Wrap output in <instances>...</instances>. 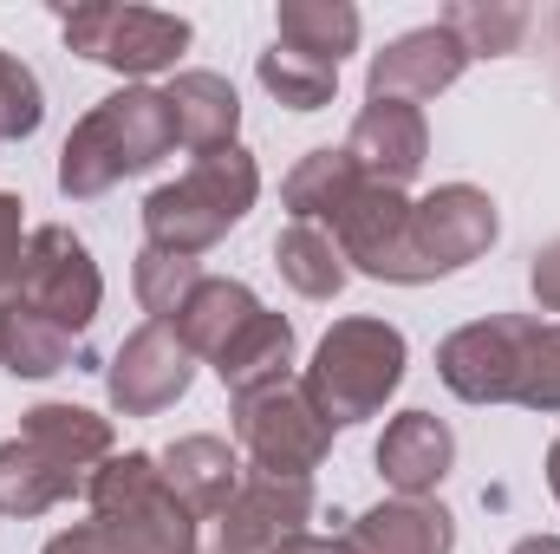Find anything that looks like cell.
Here are the masks:
<instances>
[{
	"instance_id": "6da1fadb",
	"label": "cell",
	"mask_w": 560,
	"mask_h": 554,
	"mask_svg": "<svg viewBox=\"0 0 560 554\" xmlns=\"http://www.w3.org/2000/svg\"><path fill=\"white\" fill-rule=\"evenodd\" d=\"M436 372L469 405L560 412V320L495 313L436 346Z\"/></svg>"
},
{
	"instance_id": "7a4b0ae2",
	"label": "cell",
	"mask_w": 560,
	"mask_h": 554,
	"mask_svg": "<svg viewBox=\"0 0 560 554\" xmlns=\"http://www.w3.org/2000/svg\"><path fill=\"white\" fill-rule=\"evenodd\" d=\"M112 457V424L79 405L26 412L20 437L0 443V516H39L92 483V463Z\"/></svg>"
},
{
	"instance_id": "3957f363",
	"label": "cell",
	"mask_w": 560,
	"mask_h": 554,
	"mask_svg": "<svg viewBox=\"0 0 560 554\" xmlns=\"http://www.w3.org/2000/svg\"><path fill=\"white\" fill-rule=\"evenodd\" d=\"M170 150H176V125H170L163 92L125 85L72 125V138L59 150V189L66 196H105L112 183L163 163Z\"/></svg>"
},
{
	"instance_id": "277c9868",
	"label": "cell",
	"mask_w": 560,
	"mask_h": 554,
	"mask_svg": "<svg viewBox=\"0 0 560 554\" xmlns=\"http://www.w3.org/2000/svg\"><path fill=\"white\" fill-rule=\"evenodd\" d=\"M261 196V170L242 143L229 150H209L196 157L176 183H163L150 203H143V249H163V255H183L196 262L202 249H215Z\"/></svg>"
},
{
	"instance_id": "5b68a950",
	"label": "cell",
	"mask_w": 560,
	"mask_h": 554,
	"mask_svg": "<svg viewBox=\"0 0 560 554\" xmlns=\"http://www.w3.org/2000/svg\"><path fill=\"white\" fill-rule=\"evenodd\" d=\"M398 379H405V333L385 320H339L319 339L300 392L339 430V424H359V417L378 412L398 392Z\"/></svg>"
},
{
	"instance_id": "8992f818",
	"label": "cell",
	"mask_w": 560,
	"mask_h": 554,
	"mask_svg": "<svg viewBox=\"0 0 560 554\" xmlns=\"http://www.w3.org/2000/svg\"><path fill=\"white\" fill-rule=\"evenodd\" d=\"M92 496V522L125 542L131 554H196V516L183 509V496L163 483L156 457H105L85 483Z\"/></svg>"
},
{
	"instance_id": "52a82bcc",
	"label": "cell",
	"mask_w": 560,
	"mask_h": 554,
	"mask_svg": "<svg viewBox=\"0 0 560 554\" xmlns=\"http://www.w3.org/2000/svg\"><path fill=\"white\" fill-rule=\"evenodd\" d=\"M489 242H495V203H489L476 183H443V189H430L423 203H411L392 280L418 287V280L456 275V268H469Z\"/></svg>"
},
{
	"instance_id": "ba28073f",
	"label": "cell",
	"mask_w": 560,
	"mask_h": 554,
	"mask_svg": "<svg viewBox=\"0 0 560 554\" xmlns=\"http://www.w3.org/2000/svg\"><path fill=\"white\" fill-rule=\"evenodd\" d=\"M235 443L248 450L255 476H293L313 483V470L332 450V424L300 385H268L255 399H235Z\"/></svg>"
},
{
	"instance_id": "9c48e42d",
	"label": "cell",
	"mask_w": 560,
	"mask_h": 554,
	"mask_svg": "<svg viewBox=\"0 0 560 554\" xmlns=\"http://www.w3.org/2000/svg\"><path fill=\"white\" fill-rule=\"evenodd\" d=\"M59 33L72 53H85L92 66H112L125 79L170 72L176 53L189 46V20L163 13V7H72L59 20Z\"/></svg>"
},
{
	"instance_id": "30bf717a",
	"label": "cell",
	"mask_w": 560,
	"mask_h": 554,
	"mask_svg": "<svg viewBox=\"0 0 560 554\" xmlns=\"http://www.w3.org/2000/svg\"><path fill=\"white\" fill-rule=\"evenodd\" d=\"M7 300V293H0ZM13 300H26L33 313H46L52 326H66L72 339H85V326L98 320V300H105V280L92 268L85 242L72 229H33L26 235V262L13 280Z\"/></svg>"
},
{
	"instance_id": "8fae6325",
	"label": "cell",
	"mask_w": 560,
	"mask_h": 554,
	"mask_svg": "<svg viewBox=\"0 0 560 554\" xmlns=\"http://www.w3.org/2000/svg\"><path fill=\"white\" fill-rule=\"evenodd\" d=\"M215 554H280L313 522V483L293 476H248L235 503L215 516Z\"/></svg>"
},
{
	"instance_id": "7c38bea8",
	"label": "cell",
	"mask_w": 560,
	"mask_h": 554,
	"mask_svg": "<svg viewBox=\"0 0 560 554\" xmlns=\"http://www.w3.org/2000/svg\"><path fill=\"white\" fill-rule=\"evenodd\" d=\"M189 372H196V353L170 333V326H138L125 346H118V359H112V405L125 417H156L163 405H176L183 392H189Z\"/></svg>"
},
{
	"instance_id": "4fadbf2b",
	"label": "cell",
	"mask_w": 560,
	"mask_h": 554,
	"mask_svg": "<svg viewBox=\"0 0 560 554\" xmlns=\"http://www.w3.org/2000/svg\"><path fill=\"white\" fill-rule=\"evenodd\" d=\"M346 157H352V170H359L365 183L405 189L423 170V157H430L423 112L405 105V99H372V105L352 118V131H346Z\"/></svg>"
},
{
	"instance_id": "5bb4252c",
	"label": "cell",
	"mask_w": 560,
	"mask_h": 554,
	"mask_svg": "<svg viewBox=\"0 0 560 554\" xmlns=\"http://www.w3.org/2000/svg\"><path fill=\"white\" fill-rule=\"evenodd\" d=\"M463 66H469V53L456 46V33L443 20L436 26H411L372 59V99H405V105L436 99V92H450L463 79Z\"/></svg>"
},
{
	"instance_id": "9a60e30c",
	"label": "cell",
	"mask_w": 560,
	"mask_h": 554,
	"mask_svg": "<svg viewBox=\"0 0 560 554\" xmlns=\"http://www.w3.org/2000/svg\"><path fill=\"white\" fill-rule=\"evenodd\" d=\"M163 105H170V125H176V150L189 157H209V150H229L235 125H242V99L222 72H176L163 85Z\"/></svg>"
},
{
	"instance_id": "2e32d148",
	"label": "cell",
	"mask_w": 560,
	"mask_h": 554,
	"mask_svg": "<svg viewBox=\"0 0 560 554\" xmlns=\"http://www.w3.org/2000/svg\"><path fill=\"white\" fill-rule=\"evenodd\" d=\"M450 463H456V437H450L443 417H430V412L392 417L385 437H378V470H385V483L398 496H430L450 476Z\"/></svg>"
},
{
	"instance_id": "e0dca14e",
	"label": "cell",
	"mask_w": 560,
	"mask_h": 554,
	"mask_svg": "<svg viewBox=\"0 0 560 554\" xmlns=\"http://www.w3.org/2000/svg\"><path fill=\"white\" fill-rule=\"evenodd\" d=\"M352 554H450L456 549V522L443 503H423V496H398V503H378L352 522Z\"/></svg>"
},
{
	"instance_id": "ac0fdd59",
	"label": "cell",
	"mask_w": 560,
	"mask_h": 554,
	"mask_svg": "<svg viewBox=\"0 0 560 554\" xmlns=\"http://www.w3.org/2000/svg\"><path fill=\"white\" fill-rule=\"evenodd\" d=\"M156 470L183 496L189 516H222L235 503V489H242V457L222 437H183V443H170L156 457Z\"/></svg>"
},
{
	"instance_id": "d6986e66",
	"label": "cell",
	"mask_w": 560,
	"mask_h": 554,
	"mask_svg": "<svg viewBox=\"0 0 560 554\" xmlns=\"http://www.w3.org/2000/svg\"><path fill=\"white\" fill-rule=\"evenodd\" d=\"M261 313V300L242 287V280H222V275H202L196 287H189V300L163 320L189 353H209V359H222L229 353V339L248 326Z\"/></svg>"
},
{
	"instance_id": "ffe728a7",
	"label": "cell",
	"mask_w": 560,
	"mask_h": 554,
	"mask_svg": "<svg viewBox=\"0 0 560 554\" xmlns=\"http://www.w3.org/2000/svg\"><path fill=\"white\" fill-rule=\"evenodd\" d=\"M365 189V176L352 170L346 150H313L293 163V176L280 183V203H287V222H313L332 235V222L352 209V196Z\"/></svg>"
},
{
	"instance_id": "44dd1931",
	"label": "cell",
	"mask_w": 560,
	"mask_h": 554,
	"mask_svg": "<svg viewBox=\"0 0 560 554\" xmlns=\"http://www.w3.org/2000/svg\"><path fill=\"white\" fill-rule=\"evenodd\" d=\"M287 366H293V326L280 320V313H255L235 339H229V353L215 359V372H222V385L235 392V399H255V392H268V385H287Z\"/></svg>"
},
{
	"instance_id": "7402d4cb",
	"label": "cell",
	"mask_w": 560,
	"mask_h": 554,
	"mask_svg": "<svg viewBox=\"0 0 560 554\" xmlns=\"http://www.w3.org/2000/svg\"><path fill=\"white\" fill-rule=\"evenodd\" d=\"M0 359H7V372H20V379H46V372H66L72 359H85V346L66 333V326H52L46 313H33L26 300H0Z\"/></svg>"
},
{
	"instance_id": "603a6c76",
	"label": "cell",
	"mask_w": 560,
	"mask_h": 554,
	"mask_svg": "<svg viewBox=\"0 0 560 554\" xmlns=\"http://www.w3.org/2000/svg\"><path fill=\"white\" fill-rule=\"evenodd\" d=\"M275 39L293 46V53H306V59L339 66L359 46V7H346V0H280Z\"/></svg>"
},
{
	"instance_id": "cb8c5ba5",
	"label": "cell",
	"mask_w": 560,
	"mask_h": 554,
	"mask_svg": "<svg viewBox=\"0 0 560 554\" xmlns=\"http://www.w3.org/2000/svg\"><path fill=\"white\" fill-rule=\"evenodd\" d=\"M275 262L280 275L293 280V293H306V300H332L339 287H346V255H339V242L326 235V229H313V222H287L275 235Z\"/></svg>"
},
{
	"instance_id": "d4e9b609",
	"label": "cell",
	"mask_w": 560,
	"mask_h": 554,
	"mask_svg": "<svg viewBox=\"0 0 560 554\" xmlns=\"http://www.w3.org/2000/svg\"><path fill=\"white\" fill-rule=\"evenodd\" d=\"M528 7H509V0H456V7H443V26L456 33V46L469 53V59H502V53H515L522 46V33H528Z\"/></svg>"
},
{
	"instance_id": "484cf974",
	"label": "cell",
	"mask_w": 560,
	"mask_h": 554,
	"mask_svg": "<svg viewBox=\"0 0 560 554\" xmlns=\"http://www.w3.org/2000/svg\"><path fill=\"white\" fill-rule=\"evenodd\" d=\"M261 85L275 92L287 112H319V105H332V85H339V66H326V59H306V53H293V46H268L261 53Z\"/></svg>"
},
{
	"instance_id": "4316f807",
	"label": "cell",
	"mask_w": 560,
	"mask_h": 554,
	"mask_svg": "<svg viewBox=\"0 0 560 554\" xmlns=\"http://www.w3.org/2000/svg\"><path fill=\"white\" fill-rule=\"evenodd\" d=\"M202 280V268L196 262H183V255H163V249H143L138 255V300H143V313L163 326L183 300H189V287Z\"/></svg>"
},
{
	"instance_id": "83f0119b",
	"label": "cell",
	"mask_w": 560,
	"mask_h": 554,
	"mask_svg": "<svg viewBox=\"0 0 560 554\" xmlns=\"http://www.w3.org/2000/svg\"><path fill=\"white\" fill-rule=\"evenodd\" d=\"M20 209H26V203L0 189V293H13L20 262H26V222H20Z\"/></svg>"
},
{
	"instance_id": "f1b7e54d",
	"label": "cell",
	"mask_w": 560,
	"mask_h": 554,
	"mask_svg": "<svg viewBox=\"0 0 560 554\" xmlns=\"http://www.w3.org/2000/svg\"><path fill=\"white\" fill-rule=\"evenodd\" d=\"M46 554H131L125 542H112L98 522H79V529H66V535H52Z\"/></svg>"
},
{
	"instance_id": "f546056e",
	"label": "cell",
	"mask_w": 560,
	"mask_h": 554,
	"mask_svg": "<svg viewBox=\"0 0 560 554\" xmlns=\"http://www.w3.org/2000/svg\"><path fill=\"white\" fill-rule=\"evenodd\" d=\"M535 293H541L548 313H560V242H548V249L535 255Z\"/></svg>"
},
{
	"instance_id": "4dcf8cb0",
	"label": "cell",
	"mask_w": 560,
	"mask_h": 554,
	"mask_svg": "<svg viewBox=\"0 0 560 554\" xmlns=\"http://www.w3.org/2000/svg\"><path fill=\"white\" fill-rule=\"evenodd\" d=\"M280 554H352V542H346V535H313V529H306V535H293Z\"/></svg>"
},
{
	"instance_id": "1f68e13d",
	"label": "cell",
	"mask_w": 560,
	"mask_h": 554,
	"mask_svg": "<svg viewBox=\"0 0 560 554\" xmlns=\"http://www.w3.org/2000/svg\"><path fill=\"white\" fill-rule=\"evenodd\" d=\"M515 554H560V535H528V542H515Z\"/></svg>"
},
{
	"instance_id": "d6a6232c",
	"label": "cell",
	"mask_w": 560,
	"mask_h": 554,
	"mask_svg": "<svg viewBox=\"0 0 560 554\" xmlns=\"http://www.w3.org/2000/svg\"><path fill=\"white\" fill-rule=\"evenodd\" d=\"M548 489H555V503H560V437H555V450H548Z\"/></svg>"
}]
</instances>
